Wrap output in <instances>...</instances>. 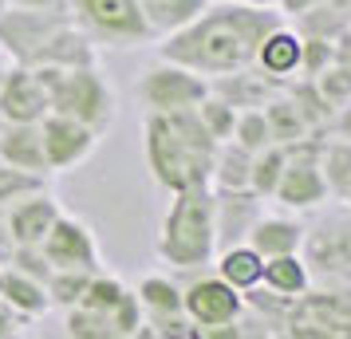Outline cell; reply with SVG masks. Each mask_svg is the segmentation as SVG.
Instances as JSON below:
<instances>
[{
	"label": "cell",
	"instance_id": "cell-1",
	"mask_svg": "<svg viewBox=\"0 0 351 339\" xmlns=\"http://www.w3.org/2000/svg\"><path fill=\"white\" fill-rule=\"evenodd\" d=\"M276 24H285L280 8H253L241 0H217V4H206V12L193 24L162 40L158 60L190 67L202 79L213 83L221 75H237L245 67H253L256 48L265 44V36Z\"/></svg>",
	"mask_w": 351,
	"mask_h": 339
},
{
	"label": "cell",
	"instance_id": "cell-2",
	"mask_svg": "<svg viewBox=\"0 0 351 339\" xmlns=\"http://www.w3.org/2000/svg\"><path fill=\"white\" fill-rule=\"evenodd\" d=\"M143 158L154 186L166 194L202 190L213 178L217 142L202 127L197 111L178 114H146L143 118Z\"/></svg>",
	"mask_w": 351,
	"mask_h": 339
},
{
	"label": "cell",
	"instance_id": "cell-3",
	"mask_svg": "<svg viewBox=\"0 0 351 339\" xmlns=\"http://www.w3.org/2000/svg\"><path fill=\"white\" fill-rule=\"evenodd\" d=\"M162 264L174 273H206L217 257V229H213V190H182L170 194V205L162 213L158 241H154Z\"/></svg>",
	"mask_w": 351,
	"mask_h": 339
},
{
	"label": "cell",
	"instance_id": "cell-4",
	"mask_svg": "<svg viewBox=\"0 0 351 339\" xmlns=\"http://www.w3.org/2000/svg\"><path fill=\"white\" fill-rule=\"evenodd\" d=\"M40 79L48 87L51 114L75 118L95 134H107L119 118V99L111 79L95 67H40Z\"/></svg>",
	"mask_w": 351,
	"mask_h": 339
},
{
	"label": "cell",
	"instance_id": "cell-5",
	"mask_svg": "<svg viewBox=\"0 0 351 339\" xmlns=\"http://www.w3.org/2000/svg\"><path fill=\"white\" fill-rule=\"evenodd\" d=\"M300 260L312 288H351V205H324L304 225Z\"/></svg>",
	"mask_w": 351,
	"mask_h": 339
},
{
	"label": "cell",
	"instance_id": "cell-6",
	"mask_svg": "<svg viewBox=\"0 0 351 339\" xmlns=\"http://www.w3.org/2000/svg\"><path fill=\"white\" fill-rule=\"evenodd\" d=\"M67 12L95 48H143L154 44V36L146 28L138 0H67Z\"/></svg>",
	"mask_w": 351,
	"mask_h": 339
},
{
	"label": "cell",
	"instance_id": "cell-7",
	"mask_svg": "<svg viewBox=\"0 0 351 339\" xmlns=\"http://www.w3.org/2000/svg\"><path fill=\"white\" fill-rule=\"evenodd\" d=\"M319 158H324V138H304V142L288 146L285 174H280V186H276L272 201L292 213L324 210L332 201V194H328V178H324Z\"/></svg>",
	"mask_w": 351,
	"mask_h": 339
},
{
	"label": "cell",
	"instance_id": "cell-8",
	"mask_svg": "<svg viewBox=\"0 0 351 339\" xmlns=\"http://www.w3.org/2000/svg\"><path fill=\"white\" fill-rule=\"evenodd\" d=\"M285 323L288 339H351V288H308Z\"/></svg>",
	"mask_w": 351,
	"mask_h": 339
},
{
	"label": "cell",
	"instance_id": "cell-9",
	"mask_svg": "<svg viewBox=\"0 0 351 339\" xmlns=\"http://www.w3.org/2000/svg\"><path fill=\"white\" fill-rule=\"evenodd\" d=\"M209 99V79H202L197 71L170 60L150 64L138 75V103L146 114H178V111H197Z\"/></svg>",
	"mask_w": 351,
	"mask_h": 339
},
{
	"label": "cell",
	"instance_id": "cell-10",
	"mask_svg": "<svg viewBox=\"0 0 351 339\" xmlns=\"http://www.w3.org/2000/svg\"><path fill=\"white\" fill-rule=\"evenodd\" d=\"M71 16H48V12H0V55L12 67H40L56 36L64 32Z\"/></svg>",
	"mask_w": 351,
	"mask_h": 339
},
{
	"label": "cell",
	"instance_id": "cell-11",
	"mask_svg": "<svg viewBox=\"0 0 351 339\" xmlns=\"http://www.w3.org/2000/svg\"><path fill=\"white\" fill-rule=\"evenodd\" d=\"M40 253L48 257L51 268H64V273H103V253H99L95 229L83 217H71V213H60V221L44 237Z\"/></svg>",
	"mask_w": 351,
	"mask_h": 339
},
{
	"label": "cell",
	"instance_id": "cell-12",
	"mask_svg": "<svg viewBox=\"0 0 351 339\" xmlns=\"http://www.w3.org/2000/svg\"><path fill=\"white\" fill-rule=\"evenodd\" d=\"M182 307L190 323H233L245 316L249 300L206 268V273H190V280L182 284Z\"/></svg>",
	"mask_w": 351,
	"mask_h": 339
},
{
	"label": "cell",
	"instance_id": "cell-13",
	"mask_svg": "<svg viewBox=\"0 0 351 339\" xmlns=\"http://www.w3.org/2000/svg\"><path fill=\"white\" fill-rule=\"evenodd\" d=\"M40 138H44V154H48V174L80 170L103 142V134H95L75 118H64V114H48L40 123Z\"/></svg>",
	"mask_w": 351,
	"mask_h": 339
},
{
	"label": "cell",
	"instance_id": "cell-14",
	"mask_svg": "<svg viewBox=\"0 0 351 339\" xmlns=\"http://www.w3.org/2000/svg\"><path fill=\"white\" fill-rule=\"evenodd\" d=\"M51 114L48 87L36 67H12L0 83V118L4 123H44Z\"/></svg>",
	"mask_w": 351,
	"mask_h": 339
},
{
	"label": "cell",
	"instance_id": "cell-15",
	"mask_svg": "<svg viewBox=\"0 0 351 339\" xmlns=\"http://www.w3.org/2000/svg\"><path fill=\"white\" fill-rule=\"evenodd\" d=\"M265 213V201L253 190H241V194H217L213 190V229H217V253L245 244L253 233L256 217Z\"/></svg>",
	"mask_w": 351,
	"mask_h": 339
},
{
	"label": "cell",
	"instance_id": "cell-16",
	"mask_svg": "<svg viewBox=\"0 0 351 339\" xmlns=\"http://www.w3.org/2000/svg\"><path fill=\"white\" fill-rule=\"evenodd\" d=\"M300 55H304V36L292 28V24H276L269 36H265V44L256 48V71L261 75H269L272 83H288L300 79Z\"/></svg>",
	"mask_w": 351,
	"mask_h": 339
},
{
	"label": "cell",
	"instance_id": "cell-17",
	"mask_svg": "<svg viewBox=\"0 0 351 339\" xmlns=\"http://www.w3.org/2000/svg\"><path fill=\"white\" fill-rule=\"evenodd\" d=\"M60 201L44 190V194L28 197V201H20L16 210L4 213V229H8V237H12V249H40L44 237L51 233V225L60 221Z\"/></svg>",
	"mask_w": 351,
	"mask_h": 339
},
{
	"label": "cell",
	"instance_id": "cell-18",
	"mask_svg": "<svg viewBox=\"0 0 351 339\" xmlns=\"http://www.w3.org/2000/svg\"><path fill=\"white\" fill-rule=\"evenodd\" d=\"M0 162L12 166V170H24V174H36V178H51L44 138H40V123H4Z\"/></svg>",
	"mask_w": 351,
	"mask_h": 339
},
{
	"label": "cell",
	"instance_id": "cell-19",
	"mask_svg": "<svg viewBox=\"0 0 351 339\" xmlns=\"http://www.w3.org/2000/svg\"><path fill=\"white\" fill-rule=\"evenodd\" d=\"M245 244H249V249H256L265 260L288 257V253H300V244H304V221H300V217H292V213H261Z\"/></svg>",
	"mask_w": 351,
	"mask_h": 339
},
{
	"label": "cell",
	"instance_id": "cell-20",
	"mask_svg": "<svg viewBox=\"0 0 351 339\" xmlns=\"http://www.w3.org/2000/svg\"><path fill=\"white\" fill-rule=\"evenodd\" d=\"M209 91H213L217 99H225L229 107H237V111H261V107L272 103L285 87L272 83L269 75H261L256 67H245V71H237V75H221V79H213L209 83Z\"/></svg>",
	"mask_w": 351,
	"mask_h": 339
},
{
	"label": "cell",
	"instance_id": "cell-21",
	"mask_svg": "<svg viewBox=\"0 0 351 339\" xmlns=\"http://www.w3.org/2000/svg\"><path fill=\"white\" fill-rule=\"evenodd\" d=\"M213 273L221 276L229 288H237L241 296L261 288V273H265V257L249 249V244H233V249H221L213 257Z\"/></svg>",
	"mask_w": 351,
	"mask_h": 339
},
{
	"label": "cell",
	"instance_id": "cell-22",
	"mask_svg": "<svg viewBox=\"0 0 351 339\" xmlns=\"http://www.w3.org/2000/svg\"><path fill=\"white\" fill-rule=\"evenodd\" d=\"M261 288L276 296V300H300L304 292L312 288V276H308V264L300 260V253H288V257H272L265 260V273H261Z\"/></svg>",
	"mask_w": 351,
	"mask_h": 339
},
{
	"label": "cell",
	"instance_id": "cell-23",
	"mask_svg": "<svg viewBox=\"0 0 351 339\" xmlns=\"http://www.w3.org/2000/svg\"><path fill=\"white\" fill-rule=\"evenodd\" d=\"M0 304H8L24 320H40L44 312H51L48 288L40 280H32V276L16 273V268H4L0 273Z\"/></svg>",
	"mask_w": 351,
	"mask_h": 339
},
{
	"label": "cell",
	"instance_id": "cell-24",
	"mask_svg": "<svg viewBox=\"0 0 351 339\" xmlns=\"http://www.w3.org/2000/svg\"><path fill=\"white\" fill-rule=\"evenodd\" d=\"M138 8H143V20L150 36L154 40H166V36L182 32L186 24L206 12V0H138Z\"/></svg>",
	"mask_w": 351,
	"mask_h": 339
},
{
	"label": "cell",
	"instance_id": "cell-25",
	"mask_svg": "<svg viewBox=\"0 0 351 339\" xmlns=\"http://www.w3.org/2000/svg\"><path fill=\"white\" fill-rule=\"evenodd\" d=\"M249 178H253V154L241 150L237 142L217 146L209 190H217V194H241V190H249Z\"/></svg>",
	"mask_w": 351,
	"mask_h": 339
},
{
	"label": "cell",
	"instance_id": "cell-26",
	"mask_svg": "<svg viewBox=\"0 0 351 339\" xmlns=\"http://www.w3.org/2000/svg\"><path fill=\"white\" fill-rule=\"evenodd\" d=\"M300 36H312V40H339V36L351 28V0H319L312 12L296 16L292 24Z\"/></svg>",
	"mask_w": 351,
	"mask_h": 339
},
{
	"label": "cell",
	"instance_id": "cell-27",
	"mask_svg": "<svg viewBox=\"0 0 351 339\" xmlns=\"http://www.w3.org/2000/svg\"><path fill=\"white\" fill-rule=\"evenodd\" d=\"M138 304H143V316L146 320H162V316H178V312H186L182 307V284H178L174 276L166 273H150L138 280Z\"/></svg>",
	"mask_w": 351,
	"mask_h": 339
},
{
	"label": "cell",
	"instance_id": "cell-28",
	"mask_svg": "<svg viewBox=\"0 0 351 339\" xmlns=\"http://www.w3.org/2000/svg\"><path fill=\"white\" fill-rule=\"evenodd\" d=\"M261 111H265V123H269L272 142L276 146H292V142L312 138V130H308V123H304V114L296 111V103L288 99V91H280V95L272 99V103H265Z\"/></svg>",
	"mask_w": 351,
	"mask_h": 339
},
{
	"label": "cell",
	"instance_id": "cell-29",
	"mask_svg": "<svg viewBox=\"0 0 351 339\" xmlns=\"http://www.w3.org/2000/svg\"><path fill=\"white\" fill-rule=\"evenodd\" d=\"M324 178L328 194L339 205H351V142L348 138H324Z\"/></svg>",
	"mask_w": 351,
	"mask_h": 339
},
{
	"label": "cell",
	"instance_id": "cell-30",
	"mask_svg": "<svg viewBox=\"0 0 351 339\" xmlns=\"http://www.w3.org/2000/svg\"><path fill=\"white\" fill-rule=\"evenodd\" d=\"M285 162H288V146L272 142L269 150L253 154V178H249V190H253L261 201H272L276 186H280V174H285Z\"/></svg>",
	"mask_w": 351,
	"mask_h": 339
},
{
	"label": "cell",
	"instance_id": "cell-31",
	"mask_svg": "<svg viewBox=\"0 0 351 339\" xmlns=\"http://www.w3.org/2000/svg\"><path fill=\"white\" fill-rule=\"evenodd\" d=\"M48 190V178H36V174H24V170H12L0 162V217L8 210H16L20 201L44 194Z\"/></svg>",
	"mask_w": 351,
	"mask_h": 339
},
{
	"label": "cell",
	"instance_id": "cell-32",
	"mask_svg": "<svg viewBox=\"0 0 351 339\" xmlns=\"http://www.w3.org/2000/svg\"><path fill=\"white\" fill-rule=\"evenodd\" d=\"M127 292L130 288L119 280V276L95 273V276H91V284H87V292H83L80 307H83V312H95V316H103V320H111V312L119 307V300H123Z\"/></svg>",
	"mask_w": 351,
	"mask_h": 339
},
{
	"label": "cell",
	"instance_id": "cell-33",
	"mask_svg": "<svg viewBox=\"0 0 351 339\" xmlns=\"http://www.w3.org/2000/svg\"><path fill=\"white\" fill-rule=\"evenodd\" d=\"M91 276L95 273H64V268H56V273L48 276V300L51 307H60V312H71V307H80L83 292H87V284H91Z\"/></svg>",
	"mask_w": 351,
	"mask_h": 339
},
{
	"label": "cell",
	"instance_id": "cell-34",
	"mask_svg": "<svg viewBox=\"0 0 351 339\" xmlns=\"http://www.w3.org/2000/svg\"><path fill=\"white\" fill-rule=\"evenodd\" d=\"M237 107H229L225 99H217L213 91H209V99L197 107V118H202V127L209 130V138L221 146V142H229L233 138V127H237Z\"/></svg>",
	"mask_w": 351,
	"mask_h": 339
},
{
	"label": "cell",
	"instance_id": "cell-35",
	"mask_svg": "<svg viewBox=\"0 0 351 339\" xmlns=\"http://www.w3.org/2000/svg\"><path fill=\"white\" fill-rule=\"evenodd\" d=\"M229 142H237L241 150H249V154L269 150L272 146V130H269V123H265V111H241Z\"/></svg>",
	"mask_w": 351,
	"mask_h": 339
},
{
	"label": "cell",
	"instance_id": "cell-36",
	"mask_svg": "<svg viewBox=\"0 0 351 339\" xmlns=\"http://www.w3.org/2000/svg\"><path fill=\"white\" fill-rule=\"evenodd\" d=\"M332 64H335V44H332V40H312V36H304L300 79H319Z\"/></svg>",
	"mask_w": 351,
	"mask_h": 339
},
{
	"label": "cell",
	"instance_id": "cell-37",
	"mask_svg": "<svg viewBox=\"0 0 351 339\" xmlns=\"http://www.w3.org/2000/svg\"><path fill=\"white\" fill-rule=\"evenodd\" d=\"M4 268H16V273L32 276V280H40V284H48V276L56 273L40 249H12V257H8V264H4Z\"/></svg>",
	"mask_w": 351,
	"mask_h": 339
},
{
	"label": "cell",
	"instance_id": "cell-38",
	"mask_svg": "<svg viewBox=\"0 0 351 339\" xmlns=\"http://www.w3.org/2000/svg\"><path fill=\"white\" fill-rule=\"evenodd\" d=\"M190 339H245V327H241V320H233V323H193Z\"/></svg>",
	"mask_w": 351,
	"mask_h": 339
},
{
	"label": "cell",
	"instance_id": "cell-39",
	"mask_svg": "<svg viewBox=\"0 0 351 339\" xmlns=\"http://www.w3.org/2000/svg\"><path fill=\"white\" fill-rule=\"evenodd\" d=\"M8 8H20V12H48V16H71V12H67V0H8Z\"/></svg>",
	"mask_w": 351,
	"mask_h": 339
},
{
	"label": "cell",
	"instance_id": "cell-40",
	"mask_svg": "<svg viewBox=\"0 0 351 339\" xmlns=\"http://www.w3.org/2000/svg\"><path fill=\"white\" fill-rule=\"evenodd\" d=\"M335 67H339V71L351 79V28L335 40Z\"/></svg>",
	"mask_w": 351,
	"mask_h": 339
},
{
	"label": "cell",
	"instance_id": "cell-41",
	"mask_svg": "<svg viewBox=\"0 0 351 339\" xmlns=\"http://www.w3.org/2000/svg\"><path fill=\"white\" fill-rule=\"evenodd\" d=\"M319 0H280V4H276V8H280V16H304V12H312V8H316Z\"/></svg>",
	"mask_w": 351,
	"mask_h": 339
},
{
	"label": "cell",
	"instance_id": "cell-42",
	"mask_svg": "<svg viewBox=\"0 0 351 339\" xmlns=\"http://www.w3.org/2000/svg\"><path fill=\"white\" fill-rule=\"evenodd\" d=\"M8 257H12V237H8L4 217H0V264H8Z\"/></svg>",
	"mask_w": 351,
	"mask_h": 339
},
{
	"label": "cell",
	"instance_id": "cell-43",
	"mask_svg": "<svg viewBox=\"0 0 351 339\" xmlns=\"http://www.w3.org/2000/svg\"><path fill=\"white\" fill-rule=\"evenodd\" d=\"M127 339H158V331H154L150 323H143V327H138V331H130Z\"/></svg>",
	"mask_w": 351,
	"mask_h": 339
},
{
	"label": "cell",
	"instance_id": "cell-44",
	"mask_svg": "<svg viewBox=\"0 0 351 339\" xmlns=\"http://www.w3.org/2000/svg\"><path fill=\"white\" fill-rule=\"evenodd\" d=\"M241 4H253V8H276L280 0H241Z\"/></svg>",
	"mask_w": 351,
	"mask_h": 339
},
{
	"label": "cell",
	"instance_id": "cell-45",
	"mask_svg": "<svg viewBox=\"0 0 351 339\" xmlns=\"http://www.w3.org/2000/svg\"><path fill=\"white\" fill-rule=\"evenodd\" d=\"M4 75H8V60L0 55V83H4Z\"/></svg>",
	"mask_w": 351,
	"mask_h": 339
},
{
	"label": "cell",
	"instance_id": "cell-46",
	"mask_svg": "<svg viewBox=\"0 0 351 339\" xmlns=\"http://www.w3.org/2000/svg\"><path fill=\"white\" fill-rule=\"evenodd\" d=\"M0 12H8V0H0Z\"/></svg>",
	"mask_w": 351,
	"mask_h": 339
},
{
	"label": "cell",
	"instance_id": "cell-47",
	"mask_svg": "<svg viewBox=\"0 0 351 339\" xmlns=\"http://www.w3.org/2000/svg\"><path fill=\"white\" fill-rule=\"evenodd\" d=\"M0 134H4V118H0Z\"/></svg>",
	"mask_w": 351,
	"mask_h": 339
},
{
	"label": "cell",
	"instance_id": "cell-48",
	"mask_svg": "<svg viewBox=\"0 0 351 339\" xmlns=\"http://www.w3.org/2000/svg\"><path fill=\"white\" fill-rule=\"evenodd\" d=\"M206 4H217V0H206Z\"/></svg>",
	"mask_w": 351,
	"mask_h": 339
},
{
	"label": "cell",
	"instance_id": "cell-49",
	"mask_svg": "<svg viewBox=\"0 0 351 339\" xmlns=\"http://www.w3.org/2000/svg\"><path fill=\"white\" fill-rule=\"evenodd\" d=\"M0 273H4V264H0Z\"/></svg>",
	"mask_w": 351,
	"mask_h": 339
}]
</instances>
